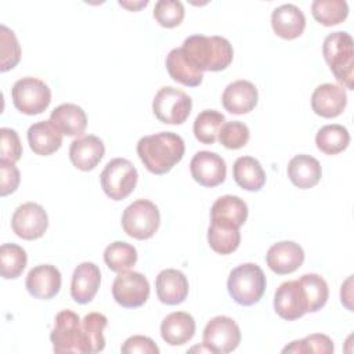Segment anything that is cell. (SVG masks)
I'll return each mask as SVG.
<instances>
[{
	"label": "cell",
	"mask_w": 354,
	"mask_h": 354,
	"mask_svg": "<svg viewBox=\"0 0 354 354\" xmlns=\"http://www.w3.org/2000/svg\"><path fill=\"white\" fill-rule=\"evenodd\" d=\"M0 195L7 196L12 194L21 181L19 170L12 162L0 160Z\"/></svg>",
	"instance_id": "obj_43"
},
{
	"label": "cell",
	"mask_w": 354,
	"mask_h": 354,
	"mask_svg": "<svg viewBox=\"0 0 354 354\" xmlns=\"http://www.w3.org/2000/svg\"><path fill=\"white\" fill-rule=\"evenodd\" d=\"M249 137H250L249 127L239 120H232V122H225L221 126L217 140L223 147L228 149H239L248 144Z\"/></svg>",
	"instance_id": "obj_41"
},
{
	"label": "cell",
	"mask_w": 354,
	"mask_h": 354,
	"mask_svg": "<svg viewBox=\"0 0 354 354\" xmlns=\"http://www.w3.org/2000/svg\"><path fill=\"white\" fill-rule=\"evenodd\" d=\"M340 299H342V303L343 306L353 311V275H350L342 285V290H340Z\"/></svg>",
	"instance_id": "obj_45"
},
{
	"label": "cell",
	"mask_w": 354,
	"mask_h": 354,
	"mask_svg": "<svg viewBox=\"0 0 354 354\" xmlns=\"http://www.w3.org/2000/svg\"><path fill=\"white\" fill-rule=\"evenodd\" d=\"M104 261L111 271L124 272L129 271L137 263V250L133 245L116 241L108 245L104 250Z\"/></svg>",
	"instance_id": "obj_32"
},
{
	"label": "cell",
	"mask_w": 354,
	"mask_h": 354,
	"mask_svg": "<svg viewBox=\"0 0 354 354\" xmlns=\"http://www.w3.org/2000/svg\"><path fill=\"white\" fill-rule=\"evenodd\" d=\"M160 224L158 206L149 199H137L130 203L122 214L123 231L138 241L149 239L155 235Z\"/></svg>",
	"instance_id": "obj_6"
},
{
	"label": "cell",
	"mask_w": 354,
	"mask_h": 354,
	"mask_svg": "<svg viewBox=\"0 0 354 354\" xmlns=\"http://www.w3.org/2000/svg\"><path fill=\"white\" fill-rule=\"evenodd\" d=\"M0 160L18 162L22 156V144L18 137V133L10 127L0 129Z\"/></svg>",
	"instance_id": "obj_42"
},
{
	"label": "cell",
	"mask_w": 354,
	"mask_h": 354,
	"mask_svg": "<svg viewBox=\"0 0 354 354\" xmlns=\"http://www.w3.org/2000/svg\"><path fill=\"white\" fill-rule=\"evenodd\" d=\"M62 133L51 120L33 123L26 133L30 149L40 156H48L57 152L62 145Z\"/></svg>",
	"instance_id": "obj_24"
},
{
	"label": "cell",
	"mask_w": 354,
	"mask_h": 354,
	"mask_svg": "<svg viewBox=\"0 0 354 354\" xmlns=\"http://www.w3.org/2000/svg\"><path fill=\"white\" fill-rule=\"evenodd\" d=\"M148 4V0H144V1H119V6L130 10V11H138L140 8L145 7Z\"/></svg>",
	"instance_id": "obj_46"
},
{
	"label": "cell",
	"mask_w": 354,
	"mask_h": 354,
	"mask_svg": "<svg viewBox=\"0 0 354 354\" xmlns=\"http://www.w3.org/2000/svg\"><path fill=\"white\" fill-rule=\"evenodd\" d=\"M235 183L252 192H257L266 184V173L261 163L252 156H239L232 166Z\"/></svg>",
	"instance_id": "obj_29"
},
{
	"label": "cell",
	"mask_w": 354,
	"mask_h": 354,
	"mask_svg": "<svg viewBox=\"0 0 354 354\" xmlns=\"http://www.w3.org/2000/svg\"><path fill=\"white\" fill-rule=\"evenodd\" d=\"M347 105L346 88L340 84L324 83L315 87L311 95V108L321 118H336Z\"/></svg>",
	"instance_id": "obj_17"
},
{
	"label": "cell",
	"mask_w": 354,
	"mask_h": 354,
	"mask_svg": "<svg viewBox=\"0 0 354 354\" xmlns=\"http://www.w3.org/2000/svg\"><path fill=\"white\" fill-rule=\"evenodd\" d=\"M189 171L192 178L202 187H217L227 176L225 160L216 152L199 151L189 163Z\"/></svg>",
	"instance_id": "obj_14"
},
{
	"label": "cell",
	"mask_w": 354,
	"mask_h": 354,
	"mask_svg": "<svg viewBox=\"0 0 354 354\" xmlns=\"http://www.w3.org/2000/svg\"><path fill=\"white\" fill-rule=\"evenodd\" d=\"M62 278L61 272L55 266L40 264L33 267L25 281L28 293L40 300H50L58 295L61 289Z\"/></svg>",
	"instance_id": "obj_15"
},
{
	"label": "cell",
	"mask_w": 354,
	"mask_h": 354,
	"mask_svg": "<svg viewBox=\"0 0 354 354\" xmlns=\"http://www.w3.org/2000/svg\"><path fill=\"white\" fill-rule=\"evenodd\" d=\"M21 59V46L15 33L6 25H0V71L7 72Z\"/></svg>",
	"instance_id": "obj_38"
},
{
	"label": "cell",
	"mask_w": 354,
	"mask_h": 354,
	"mask_svg": "<svg viewBox=\"0 0 354 354\" xmlns=\"http://www.w3.org/2000/svg\"><path fill=\"white\" fill-rule=\"evenodd\" d=\"M225 123V118L221 112L216 109L202 111L194 122V136L195 138L206 145L216 142L221 126Z\"/></svg>",
	"instance_id": "obj_31"
},
{
	"label": "cell",
	"mask_w": 354,
	"mask_h": 354,
	"mask_svg": "<svg viewBox=\"0 0 354 354\" xmlns=\"http://www.w3.org/2000/svg\"><path fill=\"white\" fill-rule=\"evenodd\" d=\"M248 205L236 195H224L214 201L210 209V223L239 228L248 218Z\"/></svg>",
	"instance_id": "obj_21"
},
{
	"label": "cell",
	"mask_w": 354,
	"mask_h": 354,
	"mask_svg": "<svg viewBox=\"0 0 354 354\" xmlns=\"http://www.w3.org/2000/svg\"><path fill=\"white\" fill-rule=\"evenodd\" d=\"M53 124L65 136H82L87 127V116L82 106L76 104H61L50 115Z\"/></svg>",
	"instance_id": "obj_28"
},
{
	"label": "cell",
	"mask_w": 354,
	"mask_h": 354,
	"mask_svg": "<svg viewBox=\"0 0 354 354\" xmlns=\"http://www.w3.org/2000/svg\"><path fill=\"white\" fill-rule=\"evenodd\" d=\"M271 26L277 36L293 40L299 37L306 28V17L295 4H282L274 8L271 14Z\"/></svg>",
	"instance_id": "obj_23"
},
{
	"label": "cell",
	"mask_w": 354,
	"mask_h": 354,
	"mask_svg": "<svg viewBox=\"0 0 354 354\" xmlns=\"http://www.w3.org/2000/svg\"><path fill=\"white\" fill-rule=\"evenodd\" d=\"M314 19L324 26H333L343 22L348 15L346 0H314L311 3Z\"/></svg>",
	"instance_id": "obj_34"
},
{
	"label": "cell",
	"mask_w": 354,
	"mask_h": 354,
	"mask_svg": "<svg viewBox=\"0 0 354 354\" xmlns=\"http://www.w3.org/2000/svg\"><path fill=\"white\" fill-rule=\"evenodd\" d=\"M185 15V10L181 1L178 0H159L153 7V18L163 28H176L178 26Z\"/></svg>",
	"instance_id": "obj_40"
},
{
	"label": "cell",
	"mask_w": 354,
	"mask_h": 354,
	"mask_svg": "<svg viewBox=\"0 0 354 354\" xmlns=\"http://www.w3.org/2000/svg\"><path fill=\"white\" fill-rule=\"evenodd\" d=\"M181 48L202 72L224 71L234 58L232 44L221 36L192 35L183 41Z\"/></svg>",
	"instance_id": "obj_2"
},
{
	"label": "cell",
	"mask_w": 354,
	"mask_h": 354,
	"mask_svg": "<svg viewBox=\"0 0 354 354\" xmlns=\"http://www.w3.org/2000/svg\"><path fill=\"white\" fill-rule=\"evenodd\" d=\"M267 279L263 270L254 263H243L235 267L228 277L230 296L241 306H253L266 292Z\"/></svg>",
	"instance_id": "obj_4"
},
{
	"label": "cell",
	"mask_w": 354,
	"mask_h": 354,
	"mask_svg": "<svg viewBox=\"0 0 354 354\" xmlns=\"http://www.w3.org/2000/svg\"><path fill=\"white\" fill-rule=\"evenodd\" d=\"M120 351L123 354H159V347L151 337L134 335L124 340Z\"/></svg>",
	"instance_id": "obj_44"
},
{
	"label": "cell",
	"mask_w": 354,
	"mask_h": 354,
	"mask_svg": "<svg viewBox=\"0 0 354 354\" xmlns=\"http://www.w3.org/2000/svg\"><path fill=\"white\" fill-rule=\"evenodd\" d=\"M203 343L213 354L231 353L241 343V329L238 324L227 315L213 317L203 329Z\"/></svg>",
	"instance_id": "obj_11"
},
{
	"label": "cell",
	"mask_w": 354,
	"mask_h": 354,
	"mask_svg": "<svg viewBox=\"0 0 354 354\" xmlns=\"http://www.w3.org/2000/svg\"><path fill=\"white\" fill-rule=\"evenodd\" d=\"M322 54L336 80L347 90L354 88L353 37L347 32L329 33L322 44Z\"/></svg>",
	"instance_id": "obj_3"
},
{
	"label": "cell",
	"mask_w": 354,
	"mask_h": 354,
	"mask_svg": "<svg viewBox=\"0 0 354 354\" xmlns=\"http://www.w3.org/2000/svg\"><path fill=\"white\" fill-rule=\"evenodd\" d=\"M317 148L326 155H337L350 144L348 130L337 123L322 126L315 136Z\"/></svg>",
	"instance_id": "obj_30"
},
{
	"label": "cell",
	"mask_w": 354,
	"mask_h": 354,
	"mask_svg": "<svg viewBox=\"0 0 354 354\" xmlns=\"http://www.w3.org/2000/svg\"><path fill=\"white\" fill-rule=\"evenodd\" d=\"M266 261L268 268L278 275L292 274L303 264L304 250L293 241H281L268 249Z\"/></svg>",
	"instance_id": "obj_16"
},
{
	"label": "cell",
	"mask_w": 354,
	"mask_h": 354,
	"mask_svg": "<svg viewBox=\"0 0 354 354\" xmlns=\"http://www.w3.org/2000/svg\"><path fill=\"white\" fill-rule=\"evenodd\" d=\"M101 283V271L91 261L80 263L72 274L71 296L79 304L90 303L98 292Z\"/></svg>",
	"instance_id": "obj_18"
},
{
	"label": "cell",
	"mask_w": 354,
	"mask_h": 354,
	"mask_svg": "<svg viewBox=\"0 0 354 354\" xmlns=\"http://www.w3.org/2000/svg\"><path fill=\"white\" fill-rule=\"evenodd\" d=\"M195 319L185 311L167 314L160 324V336L170 346H181L195 335Z\"/></svg>",
	"instance_id": "obj_25"
},
{
	"label": "cell",
	"mask_w": 354,
	"mask_h": 354,
	"mask_svg": "<svg viewBox=\"0 0 354 354\" xmlns=\"http://www.w3.org/2000/svg\"><path fill=\"white\" fill-rule=\"evenodd\" d=\"M308 301V313L321 310L329 297V288L326 281L318 274H304L299 278Z\"/></svg>",
	"instance_id": "obj_36"
},
{
	"label": "cell",
	"mask_w": 354,
	"mask_h": 354,
	"mask_svg": "<svg viewBox=\"0 0 354 354\" xmlns=\"http://www.w3.org/2000/svg\"><path fill=\"white\" fill-rule=\"evenodd\" d=\"M108 325V318L101 313H88L82 319L83 333L90 347V354L100 353L105 347L104 329Z\"/></svg>",
	"instance_id": "obj_37"
},
{
	"label": "cell",
	"mask_w": 354,
	"mask_h": 354,
	"mask_svg": "<svg viewBox=\"0 0 354 354\" xmlns=\"http://www.w3.org/2000/svg\"><path fill=\"white\" fill-rule=\"evenodd\" d=\"M149 293L148 279L137 271L119 272L112 283V296L124 308L141 307L148 300Z\"/></svg>",
	"instance_id": "obj_10"
},
{
	"label": "cell",
	"mask_w": 354,
	"mask_h": 354,
	"mask_svg": "<svg viewBox=\"0 0 354 354\" xmlns=\"http://www.w3.org/2000/svg\"><path fill=\"white\" fill-rule=\"evenodd\" d=\"M138 173L134 165L124 158L111 159L100 174L101 188L113 201L127 198L136 188Z\"/></svg>",
	"instance_id": "obj_7"
},
{
	"label": "cell",
	"mask_w": 354,
	"mask_h": 354,
	"mask_svg": "<svg viewBox=\"0 0 354 354\" xmlns=\"http://www.w3.org/2000/svg\"><path fill=\"white\" fill-rule=\"evenodd\" d=\"M14 106L25 115H39L51 102V90L40 79L26 76L18 79L11 88Z\"/></svg>",
	"instance_id": "obj_8"
},
{
	"label": "cell",
	"mask_w": 354,
	"mask_h": 354,
	"mask_svg": "<svg viewBox=\"0 0 354 354\" xmlns=\"http://www.w3.org/2000/svg\"><path fill=\"white\" fill-rule=\"evenodd\" d=\"M48 227V216L43 206L36 202H25L19 205L12 217L11 228L17 236L25 241L39 239Z\"/></svg>",
	"instance_id": "obj_12"
},
{
	"label": "cell",
	"mask_w": 354,
	"mask_h": 354,
	"mask_svg": "<svg viewBox=\"0 0 354 354\" xmlns=\"http://www.w3.org/2000/svg\"><path fill=\"white\" fill-rule=\"evenodd\" d=\"M166 69L174 82L196 87L203 80V72L185 55L181 47L170 50L166 57Z\"/></svg>",
	"instance_id": "obj_27"
},
{
	"label": "cell",
	"mask_w": 354,
	"mask_h": 354,
	"mask_svg": "<svg viewBox=\"0 0 354 354\" xmlns=\"http://www.w3.org/2000/svg\"><path fill=\"white\" fill-rule=\"evenodd\" d=\"M275 313L286 319L295 321L308 313V301L306 292L299 279L282 282L274 295Z\"/></svg>",
	"instance_id": "obj_13"
},
{
	"label": "cell",
	"mask_w": 354,
	"mask_h": 354,
	"mask_svg": "<svg viewBox=\"0 0 354 354\" xmlns=\"http://www.w3.org/2000/svg\"><path fill=\"white\" fill-rule=\"evenodd\" d=\"M28 263L26 252L17 243H3L0 246V274L4 279L18 278Z\"/></svg>",
	"instance_id": "obj_33"
},
{
	"label": "cell",
	"mask_w": 354,
	"mask_h": 354,
	"mask_svg": "<svg viewBox=\"0 0 354 354\" xmlns=\"http://www.w3.org/2000/svg\"><path fill=\"white\" fill-rule=\"evenodd\" d=\"M259 93L256 86L249 80H235L230 83L221 95V102L225 111L234 115L249 113L257 105Z\"/></svg>",
	"instance_id": "obj_19"
},
{
	"label": "cell",
	"mask_w": 354,
	"mask_h": 354,
	"mask_svg": "<svg viewBox=\"0 0 354 354\" xmlns=\"http://www.w3.org/2000/svg\"><path fill=\"white\" fill-rule=\"evenodd\" d=\"M158 299L167 306L183 303L189 290V283L184 272L174 268L162 270L155 281Z\"/></svg>",
	"instance_id": "obj_22"
},
{
	"label": "cell",
	"mask_w": 354,
	"mask_h": 354,
	"mask_svg": "<svg viewBox=\"0 0 354 354\" xmlns=\"http://www.w3.org/2000/svg\"><path fill=\"white\" fill-rule=\"evenodd\" d=\"M288 177L292 184L300 189H308L317 185L322 177L319 162L306 153L293 156L288 163Z\"/></svg>",
	"instance_id": "obj_26"
},
{
	"label": "cell",
	"mask_w": 354,
	"mask_h": 354,
	"mask_svg": "<svg viewBox=\"0 0 354 354\" xmlns=\"http://www.w3.org/2000/svg\"><path fill=\"white\" fill-rule=\"evenodd\" d=\"M333 342L329 336L322 333H313L306 336L301 340H295L289 346L282 348V353H295V354H304V353H319V354H329L333 353Z\"/></svg>",
	"instance_id": "obj_39"
},
{
	"label": "cell",
	"mask_w": 354,
	"mask_h": 354,
	"mask_svg": "<svg viewBox=\"0 0 354 354\" xmlns=\"http://www.w3.org/2000/svg\"><path fill=\"white\" fill-rule=\"evenodd\" d=\"M50 340L54 353L90 354V347L82 328V319L71 310H62L55 315Z\"/></svg>",
	"instance_id": "obj_5"
},
{
	"label": "cell",
	"mask_w": 354,
	"mask_h": 354,
	"mask_svg": "<svg viewBox=\"0 0 354 354\" xmlns=\"http://www.w3.org/2000/svg\"><path fill=\"white\" fill-rule=\"evenodd\" d=\"M191 109V97L185 91L171 86L159 88L152 101L153 115L166 124H183L188 119Z\"/></svg>",
	"instance_id": "obj_9"
},
{
	"label": "cell",
	"mask_w": 354,
	"mask_h": 354,
	"mask_svg": "<svg viewBox=\"0 0 354 354\" xmlns=\"http://www.w3.org/2000/svg\"><path fill=\"white\" fill-rule=\"evenodd\" d=\"M105 145L101 138L94 134L82 136L71 142L69 147V159L72 165L82 170H93L104 158Z\"/></svg>",
	"instance_id": "obj_20"
},
{
	"label": "cell",
	"mask_w": 354,
	"mask_h": 354,
	"mask_svg": "<svg viewBox=\"0 0 354 354\" xmlns=\"http://www.w3.org/2000/svg\"><path fill=\"white\" fill-rule=\"evenodd\" d=\"M184 140L173 131H160L141 137L137 142V155L152 174L169 173L184 156Z\"/></svg>",
	"instance_id": "obj_1"
},
{
	"label": "cell",
	"mask_w": 354,
	"mask_h": 354,
	"mask_svg": "<svg viewBox=\"0 0 354 354\" xmlns=\"http://www.w3.org/2000/svg\"><path fill=\"white\" fill-rule=\"evenodd\" d=\"M207 242L216 253L231 254L241 243L239 228H230L210 223L207 230Z\"/></svg>",
	"instance_id": "obj_35"
}]
</instances>
